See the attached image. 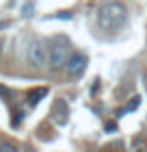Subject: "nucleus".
Instances as JSON below:
<instances>
[{"label":"nucleus","mask_w":147,"mask_h":152,"mask_svg":"<svg viewBox=\"0 0 147 152\" xmlns=\"http://www.w3.org/2000/svg\"><path fill=\"white\" fill-rule=\"evenodd\" d=\"M97 24L106 33H117L128 24V9L121 0H106L97 9Z\"/></svg>","instance_id":"obj_1"},{"label":"nucleus","mask_w":147,"mask_h":152,"mask_svg":"<svg viewBox=\"0 0 147 152\" xmlns=\"http://www.w3.org/2000/svg\"><path fill=\"white\" fill-rule=\"evenodd\" d=\"M67 59H69V41L65 37L52 39L50 50H48V63H50V67L52 70H61V67H65Z\"/></svg>","instance_id":"obj_2"},{"label":"nucleus","mask_w":147,"mask_h":152,"mask_svg":"<svg viewBox=\"0 0 147 152\" xmlns=\"http://www.w3.org/2000/svg\"><path fill=\"white\" fill-rule=\"evenodd\" d=\"M26 59L33 67H46L48 65V48L41 44V41H30L28 50H26Z\"/></svg>","instance_id":"obj_3"},{"label":"nucleus","mask_w":147,"mask_h":152,"mask_svg":"<svg viewBox=\"0 0 147 152\" xmlns=\"http://www.w3.org/2000/svg\"><path fill=\"white\" fill-rule=\"evenodd\" d=\"M87 63H89L87 54L74 52V54H69V59H67V63H65V72L72 76V78H78V76L87 70Z\"/></svg>","instance_id":"obj_4"},{"label":"nucleus","mask_w":147,"mask_h":152,"mask_svg":"<svg viewBox=\"0 0 147 152\" xmlns=\"http://www.w3.org/2000/svg\"><path fill=\"white\" fill-rule=\"evenodd\" d=\"M52 117L54 122L59 124V126H65L67 124V117H69V109H67V102L59 98L56 102H54V109H52Z\"/></svg>","instance_id":"obj_5"},{"label":"nucleus","mask_w":147,"mask_h":152,"mask_svg":"<svg viewBox=\"0 0 147 152\" xmlns=\"http://www.w3.org/2000/svg\"><path fill=\"white\" fill-rule=\"evenodd\" d=\"M46 96H48V87H37V89H33V91L28 94V104H30V107L39 104V100L46 98Z\"/></svg>","instance_id":"obj_6"},{"label":"nucleus","mask_w":147,"mask_h":152,"mask_svg":"<svg viewBox=\"0 0 147 152\" xmlns=\"http://www.w3.org/2000/svg\"><path fill=\"white\" fill-rule=\"evenodd\" d=\"M138 107H141V96H132V98H130V102L125 104V109H123V111H125V113H130V111H136Z\"/></svg>","instance_id":"obj_7"},{"label":"nucleus","mask_w":147,"mask_h":152,"mask_svg":"<svg viewBox=\"0 0 147 152\" xmlns=\"http://www.w3.org/2000/svg\"><path fill=\"white\" fill-rule=\"evenodd\" d=\"M0 152H17V146L9 141H0Z\"/></svg>","instance_id":"obj_8"},{"label":"nucleus","mask_w":147,"mask_h":152,"mask_svg":"<svg viewBox=\"0 0 147 152\" xmlns=\"http://www.w3.org/2000/svg\"><path fill=\"white\" fill-rule=\"evenodd\" d=\"M22 117H24V113H22V111L15 113V117H13V122H11V124H13V128H17L20 124H22Z\"/></svg>","instance_id":"obj_9"},{"label":"nucleus","mask_w":147,"mask_h":152,"mask_svg":"<svg viewBox=\"0 0 147 152\" xmlns=\"http://www.w3.org/2000/svg\"><path fill=\"white\" fill-rule=\"evenodd\" d=\"M0 96H9V89H4V87H0Z\"/></svg>","instance_id":"obj_10"},{"label":"nucleus","mask_w":147,"mask_h":152,"mask_svg":"<svg viewBox=\"0 0 147 152\" xmlns=\"http://www.w3.org/2000/svg\"><path fill=\"white\" fill-rule=\"evenodd\" d=\"M143 85H145V89H147V70L143 72Z\"/></svg>","instance_id":"obj_11"},{"label":"nucleus","mask_w":147,"mask_h":152,"mask_svg":"<svg viewBox=\"0 0 147 152\" xmlns=\"http://www.w3.org/2000/svg\"><path fill=\"white\" fill-rule=\"evenodd\" d=\"M0 54H2V41H0Z\"/></svg>","instance_id":"obj_12"}]
</instances>
